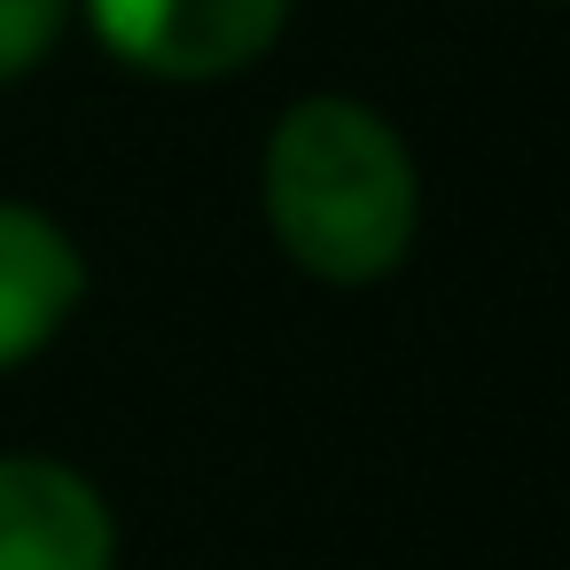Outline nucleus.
<instances>
[{
	"label": "nucleus",
	"mask_w": 570,
	"mask_h": 570,
	"mask_svg": "<svg viewBox=\"0 0 570 570\" xmlns=\"http://www.w3.org/2000/svg\"><path fill=\"white\" fill-rule=\"evenodd\" d=\"M258 212L297 274L367 289L414 258L422 165L375 102L297 95L258 149Z\"/></svg>",
	"instance_id": "1"
},
{
	"label": "nucleus",
	"mask_w": 570,
	"mask_h": 570,
	"mask_svg": "<svg viewBox=\"0 0 570 570\" xmlns=\"http://www.w3.org/2000/svg\"><path fill=\"white\" fill-rule=\"evenodd\" d=\"M0 570H118L102 484L56 453H0Z\"/></svg>",
	"instance_id": "3"
},
{
	"label": "nucleus",
	"mask_w": 570,
	"mask_h": 570,
	"mask_svg": "<svg viewBox=\"0 0 570 570\" xmlns=\"http://www.w3.org/2000/svg\"><path fill=\"white\" fill-rule=\"evenodd\" d=\"M87 297V258L79 243L40 212L0 196V375L40 360Z\"/></svg>",
	"instance_id": "4"
},
{
	"label": "nucleus",
	"mask_w": 570,
	"mask_h": 570,
	"mask_svg": "<svg viewBox=\"0 0 570 570\" xmlns=\"http://www.w3.org/2000/svg\"><path fill=\"white\" fill-rule=\"evenodd\" d=\"M289 9L297 0H87V24L126 71L165 87H212L266 63L289 32Z\"/></svg>",
	"instance_id": "2"
},
{
	"label": "nucleus",
	"mask_w": 570,
	"mask_h": 570,
	"mask_svg": "<svg viewBox=\"0 0 570 570\" xmlns=\"http://www.w3.org/2000/svg\"><path fill=\"white\" fill-rule=\"evenodd\" d=\"M71 9L79 0H0V87L32 79L56 56V40L71 32Z\"/></svg>",
	"instance_id": "5"
}]
</instances>
